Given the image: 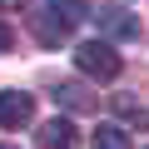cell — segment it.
Returning <instances> with one entry per match:
<instances>
[{
  "instance_id": "4",
  "label": "cell",
  "mask_w": 149,
  "mask_h": 149,
  "mask_svg": "<svg viewBox=\"0 0 149 149\" xmlns=\"http://www.w3.org/2000/svg\"><path fill=\"white\" fill-rule=\"evenodd\" d=\"M100 30H104L109 45L114 40H139V15H129L124 5H109V10H100Z\"/></svg>"
},
{
  "instance_id": "10",
  "label": "cell",
  "mask_w": 149,
  "mask_h": 149,
  "mask_svg": "<svg viewBox=\"0 0 149 149\" xmlns=\"http://www.w3.org/2000/svg\"><path fill=\"white\" fill-rule=\"evenodd\" d=\"M10 40H15V35H10V25H5V20H0V55H5V50H10Z\"/></svg>"
},
{
  "instance_id": "3",
  "label": "cell",
  "mask_w": 149,
  "mask_h": 149,
  "mask_svg": "<svg viewBox=\"0 0 149 149\" xmlns=\"http://www.w3.org/2000/svg\"><path fill=\"white\" fill-rule=\"evenodd\" d=\"M35 119V95L25 90H0V124L5 129H25Z\"/></svg>"
},
{
  "instance_id": "8",
  "label": "cell",
  "mask_w": 149,
  "mask_h": 149,
  "mask_svg": "<svg viewBox=\"0 0 149 149\" xmlns=\"http://www.w3.org/2000/svg\"><path fill=\"white\" fill-rule=\"evenodd\" d=\"M50 5H55V15L74 30V25H80V20H90L95 10H90V0H50Z\"/></svg>"
},
{
  "instance_id": "2",
  "label": "cell",
  "mask_w": 149,
  "mask_h": 149,
  "mask_svg": "<svg viewBox=\"0 0 149 149\" xmlns=\"http://www.w3.org/2000/svg\"><path fill=\"white\" fill-rule=\"evenodd\" d=\"M25 25H30V35H35L45 50H55V45H65V40H70V25L55 15V5H50V0H30Z\"/></svg>"
},
{
  "instance_id": "11",
  "label": "cell",
  "mask_w": 149,
  "mask_h": 149,
  "mask_svg": "<svg viewBox=\"0 0 149 149\" xmlns=\"http://www.w3.org/2000/svg\"><path fill=\"white\" fill-rule=\"evenodd\" d=\"M0 10H20V0H0Z\"/></svg>"
},
{
  "instance_id": "9",
  "label": "cell",
  "mask_w": 149,
  "mask_h": 149,
  "mask_svg": "<svg viewBox=\"0 0 149 149\" xmlns=\"http://www.w3.org/2000/svg\"><path fill=\"white\" fill-rule=\"evenodd\" d=\"M114 114H119V124H144V119H149V109H144L134 95H114Z\"/></svg>"
},
{
  "instance_id": "6",
  "label": "cell",
  "mask_w": 149,
  "mask_h": 149,
  "mask_svg": "<svg viewBox=\"0 0 149 149\" xmlns=\"http://www.w3.org/2000/svg\"><path fill=\"white\" fill-rule=\"evenodd\" d=\"M55 104H65V109L80 114V109H90V104H95V95H90L80 80H60V85H55Z\"/></svg>"
},
{
  "instance_id": "5",
  "label": "cell",
  "mask_w": 149,
  "mask_h": 149,
  "mask_svg": "<svg viewBox=\"0 0 149 149\" xmlns=\"http://www.w3.org/2000/svg\"><path fill=\"white\" fill-rule=\"evenodd\" d=\"M35 149H74V124L70 119H45L40 124V134H35Z\"/></svg>"
},
{
  "instance_id": "1",
  "label": "cell",
  "mask_w": 149,
  "mask_h": 149,
  "mask_svg": "<svg viewBox=\"0 0 149 149\" xmlns=\"http://www.w3.org/2000/svg\"><path fill=\"white\" fill-rule=\"evenodd\" d=\"M74 65H80V74H90V80H114V74L124 70V60H119V50L109 40H80Z\"/></svg>"
},
{
  "instance_id": "7",
  "label": "cell",
  "mask_w": 149,
  "mask_h": 149,
  "mask_svg": "<svg viewBox=\"0 0 149 149\" xmlns=\"http://www.w3.org/2000/svg\"><path fill=\"white\" fill-rule=\"evenodd\" d=\"M90 144H95V149H134V144H129V129L114 124V119H104V124L90 134Z\"/></svg>"
},
{
  "instance_id": "12",
  "label": "cell",
  "mask_w": 149,
  "mask_h": 149,
  "mask_svg": "<svg viewBox=\"0 0 149 149\" xmlns=\"http://www.w3.org/2000/svg\"><path fill=\"white\" fill-rule=\"evenodd\" d=\"M0 149H10V144H0Z\"/></svg>"
}]
</instances>
